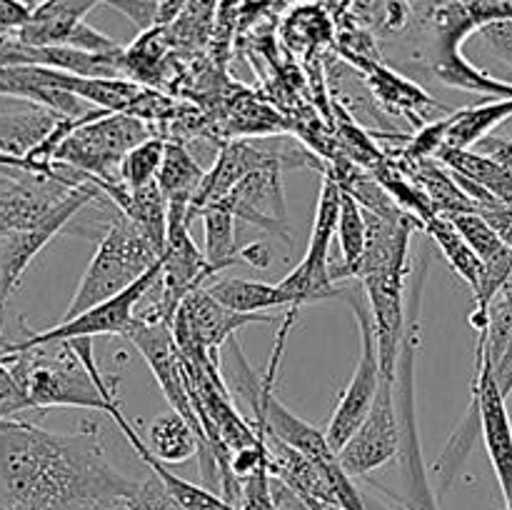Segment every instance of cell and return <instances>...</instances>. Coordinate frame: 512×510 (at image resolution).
Returning <instances> with one entry per match:
<instances>
[{"mask_svg":"<svg viewBox=\"0 0 512 510\" xmlns=\"http://www.w3.org/2000/svg\"><path fill=\"white\" fill-rule=\"evenodd\" d=\"M125 338L135 345L143 360L148 363L150 373H153L155 383L160 385L163 395L168 398L170 408L175 413L183 415L190 425L195 428L200 438V468H203L205 483L208 485H220V465L215 460V455L210 453L208 440H205L203 428H200L198 413L193 408V398H190L188 380H185V365L180 358L178 343H175L173 325L163 323V320L143 318V315H135L133 325L128 328Z\"/></svg>","mask_w":512,"mask_h":510,"instance_id":"cell-7","label":"cell"},{"mask_svg":"<svg viewBox=\"0 0 512 510\" xmlns=\"http://www.w3.org/2000/svg\"><path fill=\"white\" fill-rule=\"evenodd\" d=\"M340 298L350 305V310L355 313V320H358L360 355L353 378H350V383L345 385V390L340 393L338 408H335L333 418H330L328 423V430H325L330 448H333L335 453L343 450V445L353 438V433L360 428V423L368 418L370 408H373L375 398H378L380 380H383V370H380L378 360V343H375L373 313H370L365 290L343 288L340 290Z\"/></svg>","mask_w":512,"mask_h":510,"instance_id":"cell-9","label":"cell"},{"mask_svg":"<svg viewBox=\"0 0 512 510\" xmlns=\"http://www.w3.org/2000/svg\"><path fill=\"white\" fill-rule=\"evenodd\" d=\"M138 480L110 465L95 420L50 433L0 418V505L5 510H120Z\"/></svg>","mask_w":512,"mask_h":510,"instance_id":"cell-1","label":"cell"},{"mask_svg":"<svg viewBox=\"0 0 512 510\" xmlns=\"http://www.w3.org/2000/svg\"><path fill=\"white\" fill-rule=\"evenodd\" d=\"M490 368H493L495 380H498V388L503 390V395L508 398V395L512 393V338H510L508 348L503 350V355H500L495 363H490Z\"/></svg>","mask_w":512,"mask_h":510,"instance_id":"cell-39","label":"cell"},{"mask_svg":"<svg viewBox=\"0 0 512 510\" xmlns=\"http://www.w3.org/2000/svg\"><path fill=\"white\" fill-rule=\"evenodd\" d=\"M240 260L265 270L270 263H273V253H270V248L265 243H250L245 245V248H240Z\"/></svg>","mask_w":512,"mask_h":510,"instance_id":"cell-40","label":"cell"},{"mask_svg":"<svg viewBox=\"0 0 512 510\" xmlns=\"http://www.w3.org/2000/svg\"><path fill=\"white\" fill-rule=\"evenodd\" d=\"M280 175H283L280 165H265V168L253 170L218 205L228 208L238 220L258 225L260 230L280 235L290 243V230L285 225L283 178Z\"/></svg>","mask_w":512,"mask_h":510,"instance_id":"cell-17","label":"cell"},{"mask_svg":"<svg viewBox=\"0 0 512 510\" xmlns=\"http://www.w3.org/2000/svg\"><path fill=\"white\" fill-rule=\"evenodd\" d=\"M68 45L70 48L85 50V53H100V55L118 53V50H123L113 38H108V35H103L100 30H95L93 25H88L85 20L73 30Z\"/></svg>","mask_w":512,"mask_h":510,"instance_id":"cell-34","label":"cell"},{"mask_svg":"<svg viewBox=\"0 0 512 510\" xmlns=\"http://www.w3.org/2000/svg\"><path fill=\"white\" fill-rule=\"evenodd\" d=\"M103 3L128 15L140 30H150L158 25V0H103Z\"/></svg>","mask_w":512,"mask_h":510,"instance_id":"cell-36","label":"cell"},{"mask_svg":"<svg viewBox=\"0 0 512 510\" xmlns=\"http://www.w3.org/2000/svg\"><path fill=\"white\" fill-rule=\"evenodd\" d=\"M512 118V98L485 100L480 105L455 110L450 113L448 133H445V145L448 148H475L483 138H488L490 130L498 128L500 123Z\"/></svg>","mask_w":512,"mask_h":510,"instance_id":"cell-24","label":"cell"},{"mask_svg":"<svg viewBox=\"0 0 512 510\" xmlns=\"http://www.w3.org/2000/svg\"><path fill=\"white\" fill-rule=\"evenodd\" d=\"M110 418L118 423L120 433L125 435V440L130 443V448L138 453V458L148 465L150 473H153L155 478L165 485V488H168V493L173 495V498L178 500L185 510H240V508H235V505H230L228 500H225L223 495L215 493V490L205 488V485H198V483H190V480L175 475L173 470L163 463V460L155 458L153 450L148 448V443L140 438L138 430L133 428V423H130V420L123 415L120 405L113 410V413H110Z\"/></svg>","mask_w":512,"mask_h":510,"instance_id":"cell-19","label":"cell"},{"mask_svg":"<svg viewBox=\"0 0 512 510\" xmlns=\"http://www.w3.org/2000/svg\"><path fill=\"white\" fill-rule=\"evenodd\" d=\"M478 33L488 43V48L512 68V18L485 23Z\"/></svg>","mask_w":512,"mask_h":510,"instance_id":"cell-35","label":"cell"},{"mask_svg":"<svg viewBox=\"0 0 512 510\" xmlns=\"http://www.w3.org/2000/svg\"><path fill=\"white\" fill-rule=\"evenodd\" d=\"M33 5L28 0H0V38L15 35L30 20Z\"/></svg>","mask_w":512,"mask_h":510,"instance_id":"cell-37","label":"cell"},{"mask_svg":"<svg viewBox=\"0 0 512 510\" xmlns=\"http://www.w3.org/2000/svg\"><path fill=\"white\" fill-rule=\"evenodd\" d=\"M210 295L225 308L238 310V313H270L273 308L288 305V295L280 285L260 283V280L245 278H223L210 285Z\"/></svg>","mask_w":512,"mask_h":510,"instance_id":"cell-26","label":"cell"},{"mask_svg":"<svg viewBox=\"0 0 512 510\" xmlns=\"http://www.w3.org/2000/svg\"><path fill=\"white\" fill-rule=\"evenodd\" d=\"M63 115L53 113L38 103H28L20 110L0 113V153L23 158L45 140Z\"/></svg>","mask_w":512,"mask_h":510,"instance_id":"cell-22","label":"cell"},{"mask_svg":"<svg viewBox=\"0 0 512 510\" xmlns=\"http://www.w3.org/2000/svg\"><path fill=\"white\" fill-rule=\"evenodd\" d=\"M473 150L488 155V158H493L495 163H500L505 170H510V173H512V138H498V135H488V138L480 140V143L475 145Z\"/></svg>","mask_w":512,"mask_h":510,"instance_id":"cell-38","label":"cell"},{"mask_svg":"<svg viewBox=\"0 0 512 510\" xmlns=\"http://www.w3.org/2000/svg\"><path fill=\"white\" fill-rule=\"evenodd\" d=\"M360 65H363L365 78H368L373 93L380 95V100H383L385 105H390V108H398L400 113H413V110H418V115H423V108L435 105L418 85L400 78L393 70L383 68V65Z\"/></svg>","mask_w":512,"mask_h":510,"instance_id":"cell-30","label":"cell"},{"mask_svg":"<svg viewBox=\"0 0 512 510\" xmlns=\"http://www.w3.org/2000/svg\"><path fill=\"white\" fill-rule=\"evenodd\" d=\"M188 225V218L183 215H168V238H165V250L160 258L163 263L158 280L160 298L155 300L153 308L140 313L143 318L173 325L183 300L203 288L210 275H215V268L205 258V250H200L190 238Z\"/></svg>","mask_w":512,"mask_h":510,"instance_id":"cell-12","label":"cell"},{"mask_svg":"<svg viewBox=\"0 0 512 510\" xmlns=\"http://www.w3.org/2000/svg\"><path fill=\"white\" fill-rule=\"evenodd\" d=\"M400 450V423L395 408V380H380L378 398L368 418L340 450V463L350 475H370Z\"/></svg>","mask_w":512,"mask_h":510,"instance_id":"cell-16","label":"cell"},{"mask_svg":"<svg viewBox=\"0 0 512 510\" xmlns=\"http://www.w3.org/2000/svg\"><path fill=\"white\" fill-rule=\"evenodd\" d=\"M150 138L148 125L128 113L105 110L98 118L75 128L55 150L53 163H65L90 180H120V163L125 155Z\"/></svg>","mask_w":512,"mask_h":510,"instance_id":"cell-8","label":"cell"},{"mask_svg":"<svg viewBox=\"0 0 512 510\" xmlns=\"http://www.w3.org/2000/svg\"><path fill=\"white\" fill-rule=\"evenodd\" d=\"M148 448L158 460L168 463H185L193 455H198L200 438L195 433L193 425L183 418L180 413L170 410V413L160 415L153 425H150Z\"/></svg>","mask_w":512,"mask_h":510,"instance_id":"cell-28","label":"cell"},{"mask_svg":"<svg viewBox=\"0 0 512 510\" xmlns=\"http://www.w3.org/2000/svg\"><path fill=\"white\" fill-rule=\"evenodd\" d=\"M175 318L190 330V335H193L205 350L218 355V350L223 348V345L233 338V333H238L240 328L253 323H273L275 315L238 313V310H230L225 308L223 303H218V300L210 295L208 288H200L183 300V305L178 308Z\"/></svg>","mask_w":512,"mask_h":510,"instance_id":"cell-18","label":"cell"},{"mask_svg":"<svg viewBox=\"0 0 512 510\" xmlns=\"http://www.w3.org/2000/svg\"><path fill=\"white\" fill-rule=\"evenodd\" d=\"M5 235H8V233H5V228H3V225H0V240H3Z\"/></svg>","mask_w":512,"mask_h":510,"instance_id":"cell-42","label":"cell"},{"mask_svg":"<svg viewBox=\"0 0 512 510\" xmlns=\"http://www.w3.org/2000/svg\"><path fill=\"white\" fill-rule=\"evenodd\" d=\"M423 230L435 240V245H438L440 253L445 255L450 268L470 285L473 293H478L480 283H483V260H480L478 253L470 248L468 240L458 233L453 220L445 218V215H435L433 220L425 223Z\"/></svg>","mask_w":512,"mask_h":510,"instance_id":"cell-27","label":"cell"},{"mask_svg":"<svg viewBox=\"0 0 512 510\" xmlns=\"http://www.w3.org/2000/svg\"><path fill=\"white\" fill-rule=\"evenodd\" d=\"M160 268H163V263L158 260L143 278L135 280L130 288L123 290V293L113 295V298L88 308L85 313L75 315V318L70 320H63V323H58L55 328L43 330V333L25 330L23 338L15 340V343L3 345L0 350H20L28 348V345L53 343V340L95 338V335H125L135 320V305H138L160 280Z\"/></svg>","mask_w":512,"mask_h":510,"instance_id":"cell-13","label":"cell"},{"mask_svg":"<svg viewBox=\"0 0 512 510\" xmlns=\"http://www.w3.org/2000/svg\"><path fill=\"white\" fill-rule=\"evenodd\" d=\"M305 158L308 155H295L293 150L288 153V150L280 148V140H235V143H228L205 175L203 185H200L198 195L188 210V220L203 213L205 208L218 205L253 170L265 168V165L295 168V165H303Z\"/></svg>","mask_w":512,"mask_h":510,"instance_id":"cell-14","label":"cell"},{"mask_svg":"<svg viewBox=\"0 0 512 510\" xmlns=\"http://www.w3.org/2000/svg\"><path fill=\"white\" fill-rule=\"evenodd\" d=\"M343 188V185H340ZM338 240L343 260L338 265L330 263V278L343 280L355 278L360 268V260L365 255V245H368V218H365V208L355 200L353 193L343 188L340 195V213H338Z\"/></svg>","mask_w":512,"mask_h":510,"instance_id":"cell-25","label":"cell"},{"mask_svg":"<svg viewBox=\"0 0 512 510\" xmlns=\"http://www.w3.org/2000/svg\"><path fill=\"white\" fill-rule=\"evenodd\" d=\"M303 305H290L288 313H285L283 325H280L278 340H275L273 358H270L268 370L265 373H255L253 365L245 358L243 348L235 338H230V353H233V373H230V388L235 390V395L245 400L253 410V423L263 425L268 430V435L283 440L290 448L300 450L305 458L313 460L318 468H323V473L328 475L330 488L335 495V508L338 510H368V503L360 495V490L355 488L353 475L343 468L340 463V455L330 448L328 435L323 430H318L315 425H310L308 420H303L300 415H295L293 410L285 408L280 403V398L275 395V383H278V370L280 360H283L285 343H288L290 328L298 320V313Z\"/></svg>","mask_w":512,"mask_h":510,"instance_id":"cell-2","label":"cell"},{"mask_svg":"<svg viewBox=\"0 0 512 510\" xmlns=\"http://www.w3.org/2000/svg\"><path fill=\"white\" fill-rule=\"evenodd\" d=\"M200 215H203L205 225V258L213 265L215 273L240 263V245L238 235H235L238 218L223 205L205 208Z\"/></svg>","mask_w":512,"mask_h":510,"instance_id":"cell-29","label":"cell"},{"mask_svg":"<svg viewBox=\"0 0 512 510\" xmlns=\"http://www.w3.org/2000/svg\"><path fill=\"white\" fill-rule=\"evenodd\" d=\"M340 195H343V188H340L338 180L333 175H325L323 185H320L318 210H315V223L308 240V250H305L298 268L290 270L278 283L283 288V293L288 295L290 305H305L310 300L338 298L340 290H343L330 278V245H333L335 230H338Z\"/></svg>","mask_w":512,"mask_h":510,"instance_id":"cell-10","label":"cell"},{"mask_svg":"<svg viewBox=\"0 0 512 510\" xmlns=\"http://www.w3.org/2000/svg\"><path fill=\"white\" fill-rule=\"evenodd\" d=\"M188 5V0H158V25H170L183 8Z\"/></svg>","mask_w":512,"mask_h":510,"instance_id":"cell-41","label":"cell"},{"mask_svg":"<svg viewBox=\"0 0 512 510\" xmlns=\"http://www.w3.org/2000/svg\"><path fill=\"white\" fill-rule=\"evenodd\" d=\"M425 273H428V258H420L415 265L413 280H410V295L405 303V335L400 345L398 368H395V408H398L400 423V450L398 458L405 475V510H438L433 488H430L428 473L423 463V448H420L418 413H415V358L420 348V325H423V290Z\"/></svg>","mask_w":512,"mask_h":510,"instance_id":"cell-5","label":"cell"},{"mask_svg":"<svg viewBox=\"0 0 512 510\" xmlns=\"http://www.w3.org/2000/svg\"><path fill=\"white\" fill-rule=\"evenodd\" d=\"M445 218L453 220L458 233L468 240V245L478 253V258L483 260V263H488V260H493L495 255H500L505 248H508V245L503 243V238L498 235V230H495L493 225L485 220V215L478 213V210L445 215Z\"/></svg>","mask_w":512,"mask_h":510,"instance_id":"cell-32","label":"cell"},{"mask_svg":"<svg viewBox=\"0 0 512 510\" xmlns=\"http://www.w3.org/2000/svg\"><path fill=\"white\" fill-rule=\"evenodd\" d=\"M100 3L103 0H40L38 5H33L28 23L15 35L33 48L68 45L73 30Z\"/></svg>","mask_w":512,"mask_h":510,"instance_id":"cell-20","label":"cell"},{"mask_svg":"<svg viewBox=\"0 0 512 510\" xmlns=\"http://www.w3.org/2000/svg\"><path fill=\"white\" fill-rule=\"evenodd\" d=\"M160 258L163 255L145 238L143 230L128 215L118 213L100 238L98 250L85 268L83 280H80L63 320L75 318L93 305L123 293L135 280L143 278Z\"/></svg>","mask_w":512,"mask_h":510,"instance_id":"cell-6","label":"cell"},{"mask_svg":"<svg viewBox=\"0 0 512 510\" xmlns=\"http://www.w3.org/2000/svg\"><path fill=\"white\" fill-rule=\"evenodd\" d=\"M368 245L355 278H360L375 325L378 360L385 380H395L405 335V275L410 233L420 223L408 213L380 215L365 210Z\"/></svg>","mask_w":512,"mask_h":510,"instance_id":"cell-3","label":"cell"},{"mask_svg":"<svg viewBox=\"0 0 512 510\" xmlns=\"http://www.w3.org/2000/svg\"><path fill=\"white\" fill-rule=\"evenodd\" d=\"M0 360L8 365L25 410L68 405V408L98 410L110 415L118 408L95 385L68 340L28 345L20 350H0Z\"/></svg>","mask_w":512,"mask_h":510,"instance_id":"cell-4","label":"cell"},{"mask_svg":"<svg viewBox=\"0 0 512 510\" xmlns=\"http://www.w3.org/2000/svg\"><path fill=\"white\" fill-rule=\"evenodd\" d=\"M473 403L478 408L485 450H488V458L493 463L500 493H503L505 505H512V425L508 408H505V395L498 388L493 368H490L480 345L475 350Z\"/></svg>","mask_w":512,"mask_h":510,"instance_id":"cell-15","label":"cell"},{"mask_svg":"<svg viewBox=\"0 0 512 510\" xmlns=\"http://www.w3.org/2000/svg\"><path fill=\"white\" fill-rule=\"evenodd\" d=\"M205 170L200 168L198 160L185 150V145L168 143L165 145V158L158 170V188L163 190L168 200V215H183L188 218V210L198 195L200 185L205 180ZM190 223V220H188Z\"/></svg>","mask_w":512,"mask_h":510,"instance_id":"cell-21","label":"cell"},{"mask_svg":"<svg viewBox=\"0 0 512 510\" xmlns=\"http://www.w3.org/2000/svg\"><path fill=\"white\" fill-rule=\"evenodd\" d=\"M120 510H185L173 495L168 493L163 483L158 478L143 480V483H135L133 493L123 500Z\"/></svg>","mask_w":512,"mask_h":510,"instance_id":"cell-33","label":"cell"},{"mask_svg":"<svg viewBox=\"0 0 512 510\" xmlns=\"http://www.w3.org/2000/svg\"><path fill=\"white\" fill-rule=\"evenodd\" d=\"M165 145L168 143L155 138V135H150L148 140L135 145V148L125 155L123 163H120V173H118L120 183L130 190H140L145 188V185L155 183L158 170L165 158Z\"/></svg>","mask_w":512,"mask_h":510,"instance_id":"cell-31","label":"cell"},{"mask_svg":"<svg viewBox=\"0 0 512 510\" xmlns=\"http://www.w3.org/2000/svg\"><path fill=\"white\" fill-rule=\"evenodd\" d=\"M435 160H440V163L448 170H453V173L463 175L470 183L485 188L490 195H495L500 203L512 208V173L505 170L500 163H495L493 158H488V155L478 153V150L473 148L463 150L443 145V148L438 150V155H435Z\"/></svg>","mask_w":512,"mask_h":510,"instance_id":"cell-23","label":"cell"},{"mask_svg":"<svg viewBox=\"0 0 512 510\" xmlns=\"http://www.w3.org/2000/svg\"><path fill=\"white\" fill-rule=\"evenodd\" d=\"M103 190L98 188L95 180L78 185V188L70 190L68 198L48 215L40 225L30 230H18V233H10L3 238L0 245V333H3L5 325V308H8V300L13 295V290L18 288L23 273L28 270V265L33 263L35 255L60 233V230L68 228L70 220L78 213H83V208H88L95 198H100Z\"/></svg>","mask_w":512,"mask_h":510,"instance_id":"cell-11","label":"cell"}]
</instances>
